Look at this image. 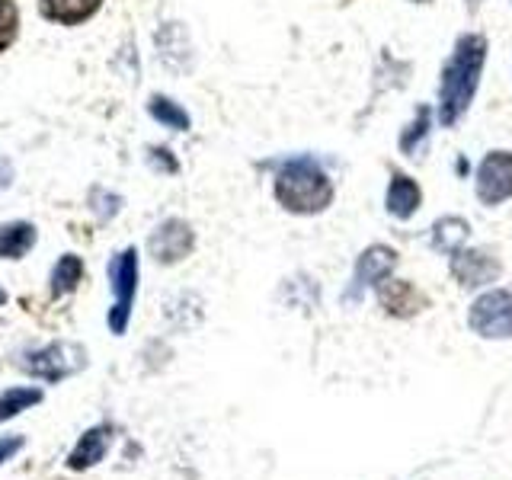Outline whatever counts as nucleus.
I'll use <instances>...</instances> for the list:
<instances>
[{"instance_id": "22", "label": "nucleus", "mask_w": 512, "mask_h": 480, "mask_svg": "<svg viewBox=\"0 0 512 480\" xmlns=\"http://www.w3.org/2000/svg\"><path fill=\"white\" fill-rule=\"evenodd\" d=\"M151 164H157V167H164L167 173H176L180 170V164L170 157V148H151Z\"/></svg>"}, {"instance_id": "3", "label": "nucleus", "mask_w": 512, "mask_h": 480, "mask_svg": "<svg viewBox=\"0 0 512 480\" xmlns=\"http://www.w3.org/2000/svg\"><path fill=\"white\" fill-rule=\"evenodd\" d=\"M138 276H141V266H138V250L135 247H125L109 260V285H112V308H109V330L122 336L128 330V320H132V304L138 295Z\"/></svg>"}, {"instance_id": "15", "label": "nucleus", "mask_w": 512, "mask_h": 480, "mask_svg": "<svg viewBox=\"0 0 512 480\" xmlns=\"http://www.w3.org/2000/svg\"><path fill=\"white\" fill-rule=\"evenodd\" d=\"M36 224L32 221H7L0 224V256L4 260H23L36 247Z\"/></svg>"}, {"instance_id": "11", "label": "nucleus", "mask_w": 512, "mask_h": 480, "mask_svg": "<svg viewBox=\"0 0 512 480\" xmlns=\"http://www.w3.org/2000/svg\"><path fill=\"white\" fill-rule=\"evenodd\" d=\"M423 208V186L410 173L391 167L388 189H384V212L397 221H410Z\"/></svg>"}, {"instance_id": "10", "label": "nucleus", "mask_w": 512, "mask_h": 480, "mask_svg": "<svg viewBox=\"0 0 512 480\" xmlns=\"http://www.w3.org/2000/svg\"><path fill=\"white\" fill-rule=\"evenodd\" d=\"M378 304L388 317L407 320V317L423 314L429 308V298L407 279H384L378 285Z\"/></svg>"}, {"instance_id": "1", "label": "nucleus", "mask_w": 512, "mask_h": 480, "mask_svg": "<svg viewBox=\"0 0 512 480\" xmlns=\"http://www.w3.org/2000/svg\"><path fill=\"white\" fill-rule=\"evenodd\" d=\"M490 42L484 32H461L448 52L442 71H439V90H436V122L442 128H455L474 106V96L480 90L487 68Z\"/></svg>"}, {"instance_id": "20", "label": "nucleus", "mask_w": 512, "mask_h": 480, "mask_svg": "<svg viewBox=\"0 0 512 480\" xmlns=\"http://www.w3.org/2000/svg\"><path fill=\"white\" fill-rule=\"evenodd\" d=\"M16 36H20V7L13 0H0V52H7Z\"/></svg>"}, {"instance_id": "5", "label": "nucleus", "mask_w": 512, "mask_h": 480, "mask_svg": "<svg viewBox=\"0 0 512 480\" xmlns=\"http://www.w3.org/2000/svg\"><path fill=\"white\" fill-rule=\"evenodd\" d=\"M474 196L484 208H500L512 199V151L496 148L480 157L474 170Z\"/></svg>"}, {"instance_id": "23", "label": "nucleus", "mask_w": 512, "mask_h": 480, "mask_svg": "<svg viewBox=\"0 0 512 480\" xmlns=\"http://www.w3.org/2000/svg\"><path fill=\"white\" fill-rule=\"evenodd\" d=\"M13 164L7 157H0V189H10V183H13Z\"/></svg>"}, {"instance_id": "14", "label": "nucleus", "mask_w": 512, "mask_h": 480, "mask_svg": "<svg viewBox=\"0 0 512 480\" xmlns=\"http://www.w3.org/2000/svg\"><path fill=\"white\" fill-rule=\"evenodd\" d=\"M429 135H432V106H416L413 119L400 128V138H397V151L416 160V157H426L429 148Z\"/></svg>"}, {"instance_id": "7", "label": "nucleus", "mask_w": 512, "mask_h": 480, "mask_svg": "<svg viewBox=\"0 0 512 480\" xmlns=\"http://www.w3.org/2000/svg\"><path fill=\"white\" fill-rule=\"evenodd\" d=\"M148 250L154 256V263L176 266L196 250V231H192V224L183 218H167V221H160L154 234L148 237Z\"/></svg>"}, {"instance_id": "21", "label": "nucleus", "mask_w": 512, "mask_h": 480, "mask_svg": "<svg viewBox=\"0 0 512 480\" xmlns=\"http://www.w3.org/2000/svg\"><path fill=\"white\" fill-rule=\"evenodd\" d=\"M23 445H26V436H0V464H7Z\"/></svg>"}, {"instance_id": "19", "label": "nucleus", "mask_w": 512, "mask_h": 480, "mask_svg": "<svg viewBox=\"0 0 512 480\" xmlns=\"http://www.w3.org/2000/svg\"><path fill=\"white\" fill-rule=\"evenodd\" d=\"M42 400H45L42 388H10V391H4L0 394V423L13 420V416H20L23 410L42 404Z\"/></svg>"}, {"instance_id": "26", "label": "nucleus", "mask_w": 512, "mask_h": 480, "mask_svg": "<svg viewBox=\"0 0 512 480\" xmlns=\"http://www.w3.org/2000/svg\"><path fill=\"white\" fill-rule=\"evenodd\" d=\"M0 304H7V292H4V288H0Z\"/></svg>"}, {"instance_id": "9", "label": "nucleus", "mask_w": 512, "mask_h": 480, "mask_svg": "<svg viewBox=\"0 0 512 480\" xmlns=\"http://www.w3.org/2000/svg\"><path fill=\"white\" fill-rule=\"evenodd\" d=\"M397 263H400V256H397L394 247H388V244L365 247L359 253V260H356V269H352V282L346 288V298L356 301L365 288H378L384 279H391V272L397 269Z\"/></svg>"}, {"instance_id": "4", "label": "nucleus", "mask_w": 512, "mask_h": 480, "mask_svg": "<svg viewBox=\"0 0 512 480\" xmlns=\"http://www.w3.org/2000/svg\"><path fill=\"white\" fill-rule=\"evenodd\" d=\"M23 368H26L32 378H42L48 384H58L64 378L84 372V368H87V349L77 346V343L58 340V343H48L42 349L26 352Z\"/></svg>"}, {"instance_id": "16", "label": "nucleus", "mask_w": 512, "mask_h": 480, "mask_svg": "<svg viewBox=\"0 0 512 480\" xmlns=\"http://www.w3.org/2000/svg\"><path fill=\"white\" fill-rule=\"evenodd\" d=\"M471 234V221L468 218H461V215H445L439 218L436 224H432V231H429V244L432 250H439V253H455L464 247V240H468Z\"/></svg>"}, {"instance_id": "6", "label": "nucleus", "mask_w": 512, "mask_h": 480, "mask_svg": "<svg viewBox=\"0 0 512 480\" xmlns=\"http://www.w3.org/2000/svg\"><path fill=\"white\" fill-rule=\"evenodd\" d=\"M468 327L484 340H509L512 336V292L490 288L468 311Z\"/></svg>"}, {"instance_id": "24", "label": "nucleus", "mask_w": 512, "mask_h": 480, "mask_svg": "<svg viewBox=\"0 0 512 480\" xmlns=\"http://www.w3.org/2000/svg\"><path fill=\"white\" fill-rule=\"evenodd\" d=\"M480 7H484V0H464V10L468 13H477Z\"/></svg>"}, {"instance_id": "12", "label": "nucleus", "mask_w": 512, "mask_h": 480, "mask_svg": "<svg viewBox=\"0 0 512 480\" xmlns=\"http://www.w3.org/2000/svg\"><path fill=\"white\" fill-rule=\"evenodd\" d=\"M112 445V426L109 423H96L90 426L84 436L77 439V445L68 455V468L71 471H90L93 464H100Z\"/></svg>"}, {"instance_id": "13", "label": "nucleus", "mask_w": 512, "mask_h": 480, "mask_svg": "<svg viewBox=\"0 0 512 480\" xmlns=\"http://www.w3.org/2000/svg\"><path fill=\"white\" fill-rule=\"evenodd\" d=\"M103 10V0H39V13L58 26H84Z\"/></svg>"}, {"instance_id": "2", "label": "nucleus", "mask_w": 512, "mask_h": 480, "mask_svg": "<svg viewBox=\"0 0 512 480\" xmlns=\"http://www.w3.org/2000/svg\"><path fill=\"white\" fill-rule=\"evenodd\" d=\"M272 196L279 208L298 218L324 215L336 199L333 176L314 157H288L272 173Z\"/></svg>"}, {"instance_id": "17", "label": "nucleus", "mask_w": 512, "mask_h": 480, "mask_svg": "<svg viewBox=\"0 0 512 480\" xmlns=\"http://www.w3.org/2000/svg\"><path fill=\"white\" fill-rule=\"evenodd\" d=\"M80 279H84V260H80L77 253H64L61 260L55 263V269H52L48 292H52V298H64V295L77 292Z\"/></svg>"}, {"instance_id": "25", "label": "nucleus", "mask_w": 512, "mask_h": 480, "mask_svg": "<svg viewBox=\"0 0 512 480\" xmlns=\"http://www.w3.org/2000/svg\"><path fill=\"white\" fill-rule=\"evenodd\" d=\"M410 4H416V7H429L432 0H410Z\"/></svg>"}, {"instance_id": "18", "label": "nucleus", "mask_w": 512, "mask_h": 480, "mask_svg": "<svg viewBox=\"0 0 512 480\" xmlns=\"http://www.w3.org/2000/svg\"><path fill=\"white\" fill-rule=\"evenodd\" d=\"M148 116L154 122H160L164 128H170V132H189V128H192V116L176 100H170L167 93H154L151 96V100H148Z\"/></svg>"}, {"instance_id": "8", "label": "nucleus", "mask_w": 512, "mask_h": 480, "mask_svg": "<svg viewBox=\"0 0 512 480\" xmlns=\"http://www.w3.org/2000/svg\"><path fill=\"white\" fill-rule=\"evenodd\" d=\"M452 276L461 288H484L503 276V263L487 247H461L452 253Z\"/></svg>"}]
</instances>
